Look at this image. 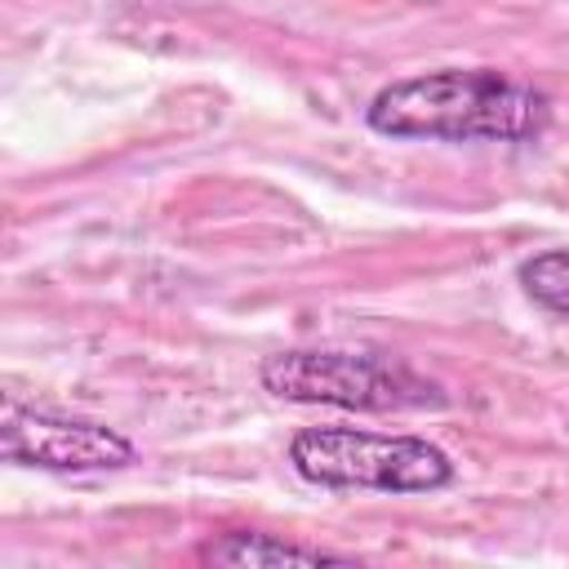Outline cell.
<instances>
[{
	"label": "cell",
	"mask_w": 569,
	"mask_h": 569,
	"mask_svg": "<svg viewBox=\"0 0 569 569\" xmlns=\"http://www.w3.org/2000/svg\"><path fill=\"white\" fill-rule=\"evenodd\" d=\"M262 387L289 405H333L360 413L440 409L449 396L405 360L378 351H276L258 369Z\"/></svg>",
	"instance_id": "obj_2"
},
{
	"label": "cell",
	"mask_w": 569,
	"mask_h": 569,
	"mask_svg": "<svg viewBox=\"0 0 569 569\" xmlns=\"http://www.w3.org/2000/svg\"><path fill=\"white\" fill-rule=\"evenodd\" d=\"M289 462L320 489L431 493L453 480V462L422 436H382L360 427H307L289 440Z\"/></svg>",
	"instance_id": "obj_3"
},
{
	"label": "cell",
	"mask_w": 569,
	"mask_h": 569,
	"mask_svg": "<svg viewBox=\"0 0 569 569\" xmlns=\"http://www.w3.org/2000/svg\"><path fill=\"white\" fill-rule=\"evenodd\" d=\"M200 565H227V569H262V565H347L342 551H325V547H307V542H289L276 533H258V529H236V533H218L196 551Z\"/></svg>",
	"instance_id": "obj_5"
},
{
	"label": "cell",
	"mask_w": 569,
	"mask_h": 569,
	"mask_svg": "<svg viewBox=\"0 0 569 569\" xmlns=\"http://www.w3.org/2000/svg\"><path fill=\"white\" fill-rule=\"evenodd\" d=\"M0 453L4 462L62 471V476L116 471L133 462V445L116 427L93 418L49 413V409H22L13 400L4 405V418H0Z\"/></svg>",
	"instance_id": "obj_4"
},
{
	"label": "cell",
	"mask_w": 569,
	"mask_h": 569,
	"mask_svg": "<svg viewBox=\"0 0 569 569\" xmlns=\"http://www.w3.org/2000/svg\"><path fill=\"white\" fill-rule=\"evenodd\" d=\"M520 284L538 307L569 316V249H547L520 262Z\"/></svg>",
	"instance_id": "obj_6"
},
{
	"label": "cell",
	"mask_w": 569,
	"mask_h": 569,
	"mask_svg": "<svg viewBox=\"0 0 569 569\" xmlns=\"http://www.w3.org/2000/svg\"><path fill=\"white\" fill-rule=\"evenodd\" d=\"M365 120L382 138L427 142H529L551 120V98L489 67H445L382 84Z\"/></svg>",
	"instance_id": "obj_1"
}]
</instances>
